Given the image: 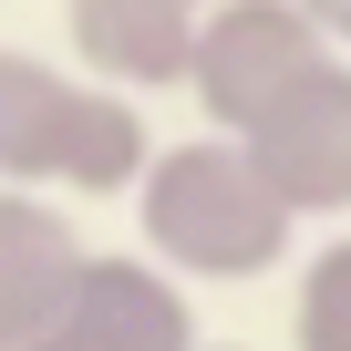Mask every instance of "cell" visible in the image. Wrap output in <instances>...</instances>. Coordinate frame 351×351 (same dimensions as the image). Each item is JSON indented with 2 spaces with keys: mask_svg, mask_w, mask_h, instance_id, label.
Segmentation results:
<instances>
[{
  "mask_svg": "<svg viewBox=\"0 0 351 351\" xmlns=\"http://www.w3.org/2000/svg\"><path fill=\"white\" fill-rule=\"evenodd\" d=\"M289 11H310V21H320V32L351 52V0H289Z\"/></svg>",
  "mask_w": 351,
  "mask_h": 351,
  "instance_id": "cell-9",
  "label": "cell"
},
{
  "mask_svg": "<svg viewBox=\"0 0 351 351\" xmlns=\"http://www.w3.org/2000/svg\"><path fill=\"white\" fill-rule=\"evenodd\" d=\"M176 11H217V0H176Z\"/></svg>",
  "mask_w": 351,
  "mask_h": 351,
  "instance_id": "cell-11",
  "label": "cell"
},
{
  "mask_svg": "<svg viewBox=\"0 0 351 351\" xmlns=\"http://www.w3.org/2000/svg\"><path fill=\"white\" fill-rule=\"evenodd\" d=\"M62 32H73L83 73L114 93L197 83V11H176V0H62Z\"/></svg>",
  "mask_w": 351,
  "mask_h": 351,
  "instance_id": "cell-7",
  "label": "cell"
},
{
  "mask_svg": "<svg viewBox=\"0 0 351 351\" xmlns=\"http://www.w3.org/2000/svg\"><path fill=\"white\" fill-rule=\"evenodd\" d=\"M289 351H351V228L300 258L289 289Z\"/></svg>",
  "mask_w": 351,
  "mask_h": 351,
  "instance_id": "cell-8",
  "label": "cell"
},
{
  "mask_svg": "<svg viewBox=\"0 0 351 351\" xmlns=\"http://www.w3.org/2000/svg\"><path fill=\"white\" fill-rule=\"evenodd\" d=\"M32 351H197V310L176 289V269L155 258H93L83 289L62 300V320L32 341Z\"/></svg>",
  "mask_w": 351,
  "mask_h": 351,
  "instance_id": "cell-5",
  "label": "cell"
},
{
  "mask_svg": "<svg viewBox=\"0 0 351 351\" xmlns=\"http://www.w3.org/2000/svg\"><path fill=\"white\" fill-rule=\"evenodd\" d=\"M83 269H93V248L73 238V217L52 197L0 186V351H32L62 320V300L83 289Z\"/></svg>",
  "mask_w": 351,
  "mask_h": 351,
  "instance_id": "cell-6",
  "label": "cell"
},
{
  "mask_svg": "<svg viewBox=\"0 0 351 351\" xmlns=\"http://www.w3.org/2000/svg\"><path fill=\"white\" fill-rule=\"evenodd\" d=\"M238 145L300 217H351V52H320Z\"/></svg>",
  "mask_w": 351,
  "mask_h": 351,
  "instance_id": "cell-4",
  "label": "cell"
},
{
  "mask_svg": "<svg viewBox=\"0 0 351 351\" xmlns=\"http://www.w3.org/2000/svg\"><path fill=\"white\" fill-rule=\"evenodd\" d=\"M134 228H145V258L176 269V279H269L300 238V207L258 176V155L238 134H186V145H155L145 186H134Z\"/></svg>",
  "mask_w": 351,
  "mask_h": 351,
  "instance_id": "cell-1",
  "label": "cell"
},
{
  "mask_svg": "<svg viewBox=\"0 0 351 351\" xmlns=\"http://www.w3.org/2000/svg\"><path fill=\"white\" fill-rule=\"evenodd\" d=\"M145 165H155V134H145L134 93L73 83L32 52H0V186L124 197V186H145Z\"/></svg>",
  "mask_w": 351,
  "mask_h": 351,
  "instance_id": "cell-2",
  "label": "cell"
},
{
  "mask_svg": "<svg viewBox=\"0 0 351 351\" xmlns=\"http://www.w3.org/2000/svg\"><path fill=\"white\" fill-rule=\"evenodd\" d=\"M197 351H248V341H197Z\"/></svg>",
  "mask_w": 351,
  "mask_h": 351,
  "instance_id": "cell-10",
  "label": "cell"
},
{
  "mask_svg": "<svg viewBox=\"0 0 351 351\" xmlns=\"http://www.w3.org/2000/svg\"><path fill=\"white\" fill-rule=\"evenodd\" d=\"M320 52H341L310 11H289V0H217V11H197V104L217 134H248Z\"/></svg>",
  "mask_w": 351,
  "mask_h": 351,
  "instance_id": "cell-3",
  "label": "cell"
}]
</instances>
